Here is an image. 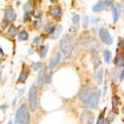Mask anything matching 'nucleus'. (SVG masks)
I'll list each match as a JSON object with an SVG mask.
<instances>
[{
  "label": "nucleus",
  "mask_w": 124,
  "mask_h": 124,
  "mask_svg": "<svg viewBox=\"0 0 124 124\" xmlns=\"http://www.w3.org/2000/svg\"><path fill=\"white\" fill-rule=\"evenodd\" d=\"M80 43L85 46V48L87 52L92 53V54H96L101 50V46L98 41L94 38H91L88 35L85 36V34H82L80 36Z\"/></svg>",
  "instance_id": "obj_1"
},
{
  "label": "nucleus",
  "mask_w": 124,
  "mask_h": 124,
  "mask_svg": "<svg viewBox=\"0 0 124 124\" xmlns=\"http://www.w3.org/2000/svg\"><path fill=\"white\" fill-rule=\"evenodd\" d=\"M30 122V114L28 106L23 103V104L18 108L15 114V124H29Z\"/></svg>",
  "instance_id": "obj_2"
},
{
  "label": "nucleus",
  "mask_w": 124,
  "mask_h": 124,
  "mask_svg": "<svg viewBox=\"0 0 124 124\" xmlns=\"http://www.w3.org/2000/svg\"><path fill=\"white\" fill-rule=\"evenodd\" d=\"M60 49L62 51V53H63L64 55H66V56H68L71 53V51H73V49H74V45H73L71 39L69 35H65L63 38L61 39Z\"/></svg>",
  "instance_id": "obj_3"
},
{
  "label": "nucleus",
  "mask_w": 124,
  "mask_h": 124,
  "mask_svg": "<svg viewBox=\"0 0 124 124\" xmlns=\"http://www.w3.org/2000/svg\"><path fill=\"white\" fill-rule=\"evenodd\" d=\"M100 96H101V91L98 89H94L91 92V94L88 96V98L84 102V104L87 108H94L97 105Z\"/></svg>",
  "instance_id": "obj_4"
},
{
  "label": "nucleus",
  "mask_w": 124,
  "mask_h": 124,
  "mask_svg": "<svg viewBox=\"0 0 124 124\" xmlns=\"http://www.w3.org/2000/svg\"><path fill=\"white\" fill-rule=\"evenodd\" d=\"M38 102V92L37 86H31L29 90V108L31 111H35Z\"/></svg>",
  "instance_id": "obj_5"
},
{
  "label": "nucleus",
  "mask_w": 124,
  "mask_h": 124,
  "mask_svg": "<svg viewBox=\"0 0 124 124\" xmlns=\"http://www.w3.org/2000/svg\"><path fill=\"white\" fill-rule=\"evenodd\" d=\"M99 37L101 39V41L105 45H111L113 43V39L111 37V34L109 33V31L107 28L102 27L99 30Z\"/></svg>",
  "instance_id": "obj_6"
},
{
  "label": "nucleus",
  "mask_w": 124,
  "mask_h": 124,
  "mask_svg": "<svg viewBox=\"0 0 124 124\" xmlns=\"http://www.w3.org/2000/svg\"><path fill=\"white\" fill-rule=\"evenodd\" d=\"M111 5H112V1H110V0H99L92 6V10L94 12H99L104 9L109 8Z\"/></svg>",
  "instance_id": "obj_7"
},
{
  "label": "nucleus",
  "mask_w": 124,
  "mask_h": 124,
  "mask_svg": "<svg viewBox=\"0 0 124 124\" xmlns=\"http://www.w3.org/2000/svg\"><path fill=\"white\" fill-rule=\"evenodd\" d=\"M16 17H17V14L15 12V10L12 8V7H8L6 10H5V13H4V23H12L16 20Z\"/></svg>",
  "instance_id": "obj_8"
},
{
  "label": "nucleus",
  "mask_w": 124,
  "mask_h": 124,
  "mask_svg": "<svg viewBox=\"0 0 124 124\" xmlns=\"http://www.w3.org/2000/svg\"><path fill=\"white\" fill-rule=\"evenodd\" d=\"M80 121L84 124H93L94 121V115L93 113L89 110H84L80 115Z\"/></svg>",
  "instance_id": "obj_9"
},
{
  "label": "nucleus",
  "mask_w": 124,
  "mask_h": 124,
  "mask_svg": "<svg viewBox=\"0 0 124 124\" xmlns=\"http://www.w3.org/2000/svg\"><path fill=\"white\" fill-rule=\"evenodd\" d=\"M93 90H94L93 88L89 87V86H81V88L79 89V92H78V97L82 103L88 98V96L91 94V92Z\"/></svg>",
  "instance_id": "obj_10"
},
{
  "label": "nucleus",
  "mask_w": 124,
  "mask_h": 124,
  "mask_svg": "<svg viewBox=\"0 0 124 124\" xmlns=\"http://www.w3.org/2000/svg\"><path fill=\"white\" fill-rule=\"evenodd\" d=\"M121 12H122V6L119 3L112 5V17L114 22H117L119 20V18L121 17Z\"/></svg>",
  "instance_id": "obj_11"
},
{
  "label": "nucleus",
  "mask_w": 124,
  "mask_h": 124,
  "mask_svg": "<svg viewBox=\"0 0 124 124\" xmlns=\"http://www.w3.org/2000/svg\"><path fill=\"white\" fill-rule=\"evenodd\" d=\"M46 78H47V69L43 68L39 73V77H38V80H37L38 87H40V88L43 87V85L46 84Z\"/></svg>",
  "instance_id": "obj_12"
},
{
  "label": "nucleus",
  "mask_w": 124,
  "mask_h": 124,
  "mask_svg": "<svg viewBox=\"0 0 124 124\" xmlns=\"http://www.w3.org/2000/svg\"><path fill=\"white\" fill-rule=\"evenodd\" d=\"M50 15L55 18V19H60L63 15V11H62V8L60 6H56V7H52L50 8Z\"/></svg>",
  "instance_id": "obj_13"
},
{
  "label": "nucleus",
  "mask_w": 124,
  "mask_h": 124,
  "mask_svg": "<svg viewBox=\"0 0 124 124\" xmlns=\"http://www.w3.org/2000/svg\"><path fill=\"white\" fill-rule=\"evenodd\" d=\"M29 74H30V70H29L27 68L24 67L23 70H22V71L20 73V75H19V77H18L17 82H22V84H24V82L27 80V78H28Z\"/></svg>",
  "instance_id": "obj_14"
},
{
  "label": "nucleus",
  "mask_w": 124,
  "mask_h": 124,
  "mask_svg": "<svg viewBox=\"0 0 124 124\" xmlns=\"http://www.w3.org/2000/svg\"><path fill=\"white\" fill-rule=\"evenodd\" d=\"M60 61H61V53H59V52H58V53L55 55V57L50 61V64H49V68H50V70L55 69V68L59 65Z\"/></svg>",
  "instance_id": "obj_15"
},
{
  "label": "nucleus",
  "mask_w": 124,
  "mask_h": 124,
  "mask_svg": "<svg viewBox=\"0 0 124 124\" xmlns=\"http://www.w3.org/2000/svg\"><path fill=\"white\" fill-rule=\"evenodd\" d=\"M94 78L97 82V85H101V82H102V79H103V69H98L96 70V73L94 75Z\"/></svg>",
  "instance_id": "obj_16"
},
{
  "label": "nucleus",
  "mask_w": 124,
  "mask_h": 124,
  "mask_svg": "<svg viewBox=\"0 0 124 124\" xmlns=\"http://www.w3.org/2000/svg\"><path fill=\"white\" fill-rule=\"evenodd\" d=\"M113 63H114V65L116 67H122V66H124V57L121 56L120 54H117L116 57L114 58V60H113Z\"/></svg>",
  "instance_id": "obj_17"
},
{
  "label": "nucleus",
  "mask_w": 124,
  "mask_h": 124,
  "mask_svg": "<svg viewBox=\"0 0 124 124\" xmlns=\"http://www.w3.org/2000/svg\"><path fill=\"white\" fill-rule=\"evenodd\" d=\"M48 50H49V46L48 45H43V46H41L40 48V57L44 59L47 54H48Z\"/></svg>",
  "instance_id": "obj_18"
},
{
  "label": "nucleus",
  "mask_w": 124,
  "mask_h": 124,
  "mask_svg": "<svg viewBox=\"0 0 124 124\" xmlns=\"http://www.w3.org/2000/svg\"><path fill=\"white\" fill-rule=\"evenodd\" d=\"M62 30H63V27H62V25H58V26H56V30L54 31V33L52 34V39H53V40L57 39V38L60 36V34H61V32H62Z\"/></svg>",
  "instance_id": "obj_19"
},
{
  "label": "nucleus",
  "mask_w": 124,
  "mask_h": 124,
  "mask_svg": "<svg viewBox=\"0 0 124 124\" xmlns=\"http://www.w3.org/2000/svg\"><path fill=\"white\" fill-rule=\"evenodd\" d=\"M55 30H56V26H55V25H53V24L50 23V22H48V23L46 24V26H45V31H46L47 33L53 34Z\"/></svg>",
  "instance_id": "obj_20"
},
{
  "label": "nucleus",
  "mask_w": 124,
  "mask_h": 124,
  "mask_svg": "<svg viewBox=\"0 0 124 124\" xmlns=\"http://www.w3.org/2000/svg\"><path fill=\"white\" fill-rule=\"evenodd\" d=\"M29 38V34L26 32V31H21L18 34V40L19 41H26Z\"/></svg>",
  "instance_id": "obj_21"
},
{
  "label": "nucleus",
  "mask_w": 124,
  "mask_h": 124,
  "mask_svg": "<svg viewBox=\"0 0 124 124\" xmlns=\"http://www.w3.org/2000/svg\"><path fill=\"white\" fill-rule=\"evenodd\" d=\"M92 63H93L94 69H97V67L100 65V58L98 55H96V54L93 55V57H92Z\"/></svg>",
  "instance_id": "obj_22"
},
{
  "label": "nucleus",
  "mask_w": 124,
  "mask_h": 124,
  "mask_svg": "<svg viewBox=\"0 0 124 124\" xmlns=\"http://www.w3.org/2000/svg\"><path fill=\"white\" fill-rule=\"evenodd\" d=\"M17 32H18V29H17V27H15L14 25H11V26L8 28V30H7V33H8L10 36H15V35L17 34Z\"/></svg>",
  "instance_id": "obj_23"
},
{
  "label": "nucleus",
  "mask_w": 124,
  "mask_h": 124,
  "mask_svg": "<svg viewBox=\"0 0 124 124\" xmlns=\"http://www.w3.org/2000/svg\"><path fill=\"white\" fill-rule=\"evenodd\" d=\"M103 58H104L105 63H109L111 59V52L109 50H105L104 53H103Z\"/></svg>",
  "instance_id": "obj_24"
},
{
  "label": "nucleus",
  "mask_w": 124,
  "mask_h": 124,
  "mask_svg": "<svg viewBox=\"0 0 124 124\" xmlns=\"http://www.w3.org/2000/svg\"><path fill=\"white\" fill-rule=\"evenodd\" d=\"M33 43H34L35 45H41V44L43 43V39H42V37H40V36L35 37V38L33 39Z\"/></svg>",
  "instance_id": "obj_25"
},
{
  "label": "nucleus",
  "mask_w": 124,
  "mask_h": 124,
  "mask_svg": "<svg viewBox=\"0 0 124 124\" xmlns=\"http://www.w3.org/2000/svg\"><path fill=\"white\" fill-rule=\"evenodd\" d=\"M104 123H105V119H104V116H103V112H101L100 115L97 118L96 124H104Z\"/></svg>",
  "instance_id": "obj_26"
},
{
  "label": "nucleus",
  "mask_w": 124,
  "mask_h": 124,
  "mask_svg": "<svg viewBox=\"0 0 124 124\" xmlns=\"http://www.w3.org/2000/svg\"><path fill=\"white\" fill-rule=\"evenodd\" d=\"M42 67H43L42 62H37V63H34L33 64V70H38L40 69H42Z\"/></svg>",
  "instance_id": "obj_27"
},
{
  "label": "nucleus",
  "mask_w": 124,
  "mask_h": 124,
  "mask_svg": "<svg viewBox=\"0 0 124 124\" xmlns=\"http://www.w3.org/2000/svg\"><path fill=\"white\" fill-rule=\"evenodd\" d=\"M79 19H80V17H79V15H78V14H75V15L73 16V18H71V20H73V23H74V24H78Z\"/></svg>",
  "instance_id": "obj_28"
},
{
  "label": "nucleus",
  "mask_w": 124,
  "mask_h": 124,
  "mask_svg": "<svg viewBox=\"0 0 124 124\" xmlns=\"http://www.w3.org/2000/svg\"><path fill=\"white\" fill-rule=\"evenodd\" d=\"M31 13H28V12H25L24 13V16H23V21L24 22H27V21H30V19H31Z\"/></svg>",
  "instance_id": "obj_29"
},
{
  "label": "nucleus",
  "mask_w": 124,
  "mask_h": 124,
  "mask_svg": "<svg viewBox=\"0 0 124 124\" xmlns=\"http://www.w3.org/2000/svg\"><path fill=\"white\" fill-rule=\"evenodd\" d=\"M88 20H89V17L88 16H85L84 17V27H86L87 26V23L89 22Z\"/></svg>",
  "instance_id": "obj_30"
},
{
  "label": "nucleus",
  "mask_w": 124,
  "mask_h": 124,
  "mask_svg": "<svg viewBox=\"0 0 124 124\" xmlns=\"http://www.w3.org/2000/svg\"><path fill=\"white\" fill-rule=\"evenodd\" d=\"M52 80V73L47 75V78H46V84H50Z\"/></svg>",
  "instance_id": "obj_31"
},
{
  "label": "nucleus",
  "mask_w": 124,
  "mask_h": 124,
  "mask_svg": "<svg viewBox=\"0 0 124 124\" xmlns=\"http://www.w3.org/2000/svg\"><path fill=\"white\" fill-rule=\"evenodd\" d=\"M119 80H120V81L124 80V69L121 70V73H120V76H119Z\"/></svg>",
  "instance_id": "obj_32"
},
{
  "label": "nucleus",
  "mask_w": 124,
  "mask_h": 124,
  "mask_svg": "<svg viewBox=\"0 0 124 124\" xmlns=\"http://www.w3.org/2000/svg\"><path fill=\"white\" fill-rule=\"evenodd\" d=\"M50 1H51L52 3H55V2H57V1H58V0H50Z\"/></svg>",
  "instance_id": "obj_33"
},
{
  "label": "nucleus",
  "mask_w": 124,
  "mask_h": 124,
  "mask_svg": "<svg viewBox=\"0 0 124 124\" xmlns=\"http://www.w3.org/2000/svg\"><path fill=\"white\" fill-rule=\"evenodd\" d=\"M8 124H12V122L11 121H8Z\"/></svg>",
  "instance_id": "obj_34"
}]
</instances>
